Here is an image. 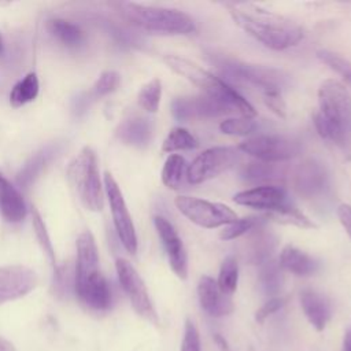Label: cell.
<instances>
[{"label": "cell", "mask_w": 351, "mask_h": 351, "mask_svg": "<svg viewBox=\"0 0 351 351\" xmlns=\"http://www.w3.org/2000/svg\"><path fill=\"white\" fill-rule=\"evenodd\" d=\"M74 292L80 302L93 311H106L111 306V289L100 270L74 276Z\"/></svg>", "instance_id": "cell-13"}, {"label": "cell", "mask_w": 351, "mask_h": 351, "mask_svg": "<svg viewBox=\"0 0 351 351\" xmlns=\"http://www.w3.org/2000/svg\"><path fill=\"white\" fill-rule=\"evenodd\" d=\"M300 306L308 322L318 332L324 330L332 315V307L328 298L314 289H303L300 292Z\"/></svg>", "instance_id": "cell-19"}, {"label": "cell", "mask_w": 351, "mask_h": 351, "mask_svg": "<svg viewBox=\"0 0 351 351\" xmlns=\"http://www.w3.org/2000/svg\"><path fill=\"white\" fill-rule=\"evenodd\" d=\"M38 78L36 73H29L18 81L10 93V103L12 107H21L33 101L38 95Z\"/></svg>", "instance_id": "cell-30"}, {"label": "cell", "mask_w": 351, "mask_h": 351, "mask_svg": "<svg viewBox=\"0 0 351 351\" xmlns=\"http://www.w3.org/2000/svg\"><path fill=\"white\" fill-rule=\"evenodd\" d=\"M317 56L322 63L329 66L333 71H336L337 74L344 77L351 84V62L346 60L344 58H341L337 53L330 52L328 49H318Z\"/></svg>", "instance_id": "cell-35"}, {"label": "cell", "mask_w": 351, "mask_h": 351, "mask_svg": "<svg viewBox=\"0 0 351 351\" xmlns=\"http://www.w3.org/2000/svg\"><path fill=\"white\" fill-rule=\"evenodd\" d=\"M173 117L180 122L217 118L230 112L222 103L206 96H180L171 101L170 106Z\"/></svg>", "instance_id": "cell-14"}, {"label": "cell", "mask_w": 351, "mask_h": 351, "mask_svg": "<svg viewBox=\"0 0 351 351\" xmlns=\"http://www.w3.org/2000/svg\"><path fill=\"white\" fill-rule=\"evenodd\" d=\"M197 298L200 307L211 317H223L233 311L230 296L221 292L217 281L210 276H202L197 282Z\"/></svg>", "instance_id": "cell-18"}, {"label": "cell", "mask_w": 351, "mask_h": 351, "mask_svg": "<svg viewBox=\"0 0 351 351\" xmlns=\"http://www.w3.org/2000/svg\"><path fill=\"white\" fill-rule=\"evenodd\" d=\"M213 63H215L221 73H223L229 78L261 89L263 95L269 92L281 93L284 86L288 84L287 74L269 66L245 63L243 60L226 56H215V59H213Z\"/></svg>", "instance_id": "cell-6"}, {"label": "cell", "mask_w": 351, "mask_h": 351, "mask_svg": "<svg viewBox=\"0 0 351 351\" xmlns=\"http://www.w3.org/2000/svg\"><path fill=\"white\" fill-rule=\"evenodd\" d=\"M278 266L296 276H311L318 270L319 263L304 251L288 244L280 252Z\"/></svg>", "instance_id": "cell-22"}, {"label": "cell", "mask_w": 351, "mask_h": 351, "mask_svg": "<svg viewBox=\"0 0 351 351\" xmlns=\"http://www.w3.org/2000/svg\"><path fill=\"white\" fill-rule=\"evenodd\" d=\"M267 218L278 222V223H284V225H292L300 229H313L317 228V225L299 208H296L292 204L285 203L284 206H281L280 208L267 213Z\"/></svg>", "instance_id": "cell-29"}, {"label": "cell", "mask_w": 351, "mask_h": 351, "mask_svg": "<svg viewBox=\"0 0 351 351\" xmlns=\"http://www.w3.org/2000/svg\"><path fill=\"white\" fill-rule=\"evenodd\" d=\"M241 151L234 147H211L199 154L188 166L186 180L191 184H202L228 171L241 160Z\"/></svg>", "instance_id": "cell-8"}, {"label": "cell", "mask_w": 351, "mask_h": 351, "mask_svg": "<svg viewBox=\"0 0 351 351\" xmlns=\"http://www.w3.org/2000/svg\"><path fill=\"white\" fill-rule=\"evenodd\" d=\"M241 177L244 178V181L256 186L276 185L277 182L284 180L285 171L276 163L254 160L243 167Z\"/></svg>", "instance_id": "cell-23"}, {"label": "cell", "mask_w": 351, "mask_h": 351, "mask_svg": "<svg viewBox=\"0 0 351 351\" xmlns=\"http://www.w3.org/2000/svg\"><path fill=\"white\" fill-rule=\"evenodd\" d=\"M115 11L133 26L162 34H191L196 30L193 19L176 8L143 5L136 3H112Z\"/></svg>", "instance_id": "cell-4"}, {"label": "cell", "mask_w": 351, "mask_h": 351, "mask_svg": "<svg viewBox=\"0 0 351 351\" xmlns=\"http://www.w3.org/2000/svg\"><path fill=\"white\" fill-rule=\"evenodd\" d=\"M67 174L82 204L92 211H100L104 206V193L93 149L82 148L70 163Z\"/></svg>", "instance_id": "cell-5"}, {"label": "cell", "mask_w": 351, "mask_h": 351, "mask_svg": "<svg viewBox=\"0 0 351 351\" xmlns=\"http://www.w3.org/2000/svg\"><path fill=\"white\" fill-rule=\"evenodd\" d=\"M152 122L143 117L128 118L117 129V137L122 143L137 148L147 147L152 138Z\"/></svg>", "instance_id": "cell-20"}, {"label": "cell", "mask_w": 351, "mask_h": 351, "mask_svg": "<svg viewBox=\"0 0 351 351\" xmlns=\"http://www.w3.org/2000/svg\"><path fill=\"white\" fill-rule=\"evenodd\" d=\"M160 96H162V82L160 80L154 78L140 89L137 95V101H138V106L145 111L156 112L159 108Z\"/></svg>", "instance_id": "cell-33"}, {"label": "cell", "mask_w": 351, "mask_h": 351, "mask_svg": "<svg viewBox=\"0 0 351 351\" xmlns=\"http://www.w3.org/2000/svg\"><path fill=\"white\" fill-rule=\"evenodd\" d=\"M233 200L240 206L270 213L287 203V195L285 191L278 185H263L237 192L233 196Z\"/></svg>", "instance_id": "cell-17"}, {"label": "cell", "mask_w": 351, "mask_h": 351, "mask_svg": "<svg viewBox=\"0 0 351 351\" xmlns=\"http://www.w3.org/2000/svg\"><path fill=\"white\" fill-rule=\"evenodd\" d=\"M115 267H117L119 284L123 292L128 295L134 311L144 319L158 325L159 322L158 314L154 308L147 287L143 278L140 277V274L137 273V270L133 267V265L129 261L123 258L117 259Z\"/></svg>", "instance_id": "cell-10"}, {"label": "cell", "mask_w": 351, "mask_h": 351, "mask_svg": "<svg viewBox=\"0 0 351 351\" xmlns=\"http://www.w3.org/2000/svg\"><path fill=\"white\" fill-rule=\"evenodd\" d=\"M276 247V237L265 232V229L256 230L247 243L245 259L252 265H262L270 259V255Z\"/></svg>", "instance_id": "cell-24"}, {"label": "cell", "mask_w": 351, "mask_h": 351, "mask_svg": "<svg viewBox=\"0 0 351 351\" xmlns=\"http://www.w3.org/2000/svg\"><path fill=\"white\" fill-rule=\"evenodd\" d=\"M1 44H3V41H1V36H0V51H1Z\"/></svg>", "instance_id": "cell-46"}, {"label": "cell", "mask_w": 351, "mask_h": 351, "mask_svg": "<svg viewBox=\"0 0 351 351\" xmlns=\"http://www.w3.org/2000/svg\"><path fill=\"white\" fill-rule=\"evenodd\" d=\"M154 223L171 270L178 278L185 280L188 276V256L181 237L165 217L156 215L154 218Z\"/></svg>", "instance_id": "cell-15"}, {"label": "cell", "mask_w": 351, "mask_h": 351, "mask_svg": "<svg viewBox=\"0 0 351 351\" xmlns=\"http://www.w3.org/2000/svg\"><path fill=\"white\" fill-rule=\"evenodd\" d=\"M337 217L343 228L346 229L347 234L351 237V204L341 203L337 207Z\"/></svg>", "instance_id": "cell-42"}, {"label": "cell", "mask_w": 351, "mask_h": 351, "mask_svg": "<svg viewBox=\"0 0 351 351\" xmlns=\"http://www.w3.org/2000/svg\"><path fill=\"white\" fill-rule=\"evenodd\" d=\"M199 145L197 138L185 128H173L162 143L163 152H176L195 149Z\"/></svg>", "instance_id": "cell-31"}, {"label": "cell", "mask_w": 351, "mask_h": 351, "mask_svg": "<svg viewBox=\"0 0 351 351\" xmlns=\"http://www.w3.org/2000/svg\"><path fill=\"white\" fill-rule=\"evenodd\" d=\"M33 228H34V232H36V236L38 239V241L41 243L44 251L48 254V256L51 258L52 262H55V252H53V248H52V244H51V240H49V236L47 233V229H45V225H44V221L41 219L38 211L36 208H33Z\"/></svg>", "instance_id": "cell-38"}, {"label": "cell", "mask_w": 351, "mask_h": 351, "mask_svg": "<svg viewBox=\"0 0 351 351\" xmlns=\"http://www.w3.org/2000/svg\"><path fill=\"white\" fill-rule=\"evenodd\" d=\"M293 189L304 199L324 195L329 186V174L325 165L317 159H306L292 173Z\"/></svg>", "instance_id": "cell-12"}, {"label": "cell", "mask_w": 351, "mask_h": 351, "mask_svg": "<svg viewBox=\"0 0 351 351\" xmlns=\"http://www.w3.org/2000/svg\"><path fill=\"white\" fill-rule=\"evenodd\" d=\"M214 339H215V341L219 344V347H221L223 351H228V346H226V341L222 339V336H219V335H215V336H214Z\"/></svg>", "instance_id": "cell-44"}, {"label": "cell", "mask_w": 351, "mask_h": 351, "mask_svg": "<svg viewBox=\"0 0 351 351\" xmlns=\"http://www.w3.org/2000/svg\"><path fill=\"white\" fill-rule=\"evenodd\" d=\"M284 304H285V299H284V298H278V296L270 298L266 303H263V304L258 308V311H256V314H255V319H256L258 322H263L269 315H271L273 313L278 311Z\"/></svg>", "instance_id": "cell-41"}, {"label": "cell", "mask_w": 351, "mask_h": 351, "mask_svg": "<svg viewBox=\"0 0 351 351\" xmlns=\"http://www.w3.org/2000/svg\"><path fill=\"white\" fill-rule=\"evenodd\" d=\"M0 351H15V347L8 340L0 337Z\"/></svg>", "instance_id": "cell-43"}, {"label": "cell", "mask_w": 351, "mask_h": 351, "mask_svg": "<svg viewBox=\"0 0 351 351\" xmlns=\"http://www.w3.org/2000/svg\"><path fill=\"white\" fill-rule=\"evenodd\" d=\"M237 148L256 160L276 163L298 156L302 151V144L299 140L287 136L259 134L244 140Z\"/></svg>", "instance_id": "cell-9"}, {"label": "cell", "mask_w": 351, "mask_h": 351, "mask_svg": "<svg viewBox=\"0 0 351 351\" xmlns=\"http://www.w3.org/2000/svg\"><path fill=\"white\" fill-rule=\"evenodd\" d=\"M186 162L185 159L178 155H170L162 169V182L170 189H180L186 178Z\"/></svg>", "instance_id": "cell-27"}, {"label": "cell", "mask_w": 351, "mask_h": 351, "mask_svg": "<svg viewBox=\"0 0 351 351\" xmlns=\"http://www.w3.org/2000/svg\"><path fill=\"white\" fill-rule=\"evenodd\" d=\"M0 214L8 222H19L26 215L21 192L0 173Z\"/></svg>", "instance_id": "cell-21"}, {"label": "cell", "mask_w": 351, "mask_h": 351, "mask_svg": "<svg viewBox=\"0 0 351 351\" xmlns=\"http://www.w3.org/2000/svg\"><path fill=\"white\" fill-rule=\"evenodd\" d=\"M237 280H239V265L236 258L229 255L221 263L219 274L217 280L218 288L221 289L222 293L230 296L237 288Z\"/></svg>", "instance_id": "cell-32"}, {"label": "cell", "mask_w": 351, "mask_h": 351, "mask_svg": "<svg viewBox=\"0 0 351 351\" xmlns=\"http://www.w3.org/2000/svg\"><path fill=\"white\" fill-rule=\"evenodd\" d=\"M53 154L52 147H47L43 151L37 152L34 156H32L25 166L22 167V170L18 173L16 176V184L21 188H27L34 180L36 177L41 173V170L45 167V165L48 163V160L51 159Z\"/></svg>", "instance_id": "cell-28"}, {"label": "cell", "mask_w": 351, "mask_h": 351, "mask_svg": "<svg viewBox=\"0 0 351 351\" xmlns=\"http://www.w3.org/2000/svg\"><path fill=\"white\" fill-rule=\"evenodd\" d=\"M119 82H121V77L117 71L110 70V71L101 73L93 85V96L101 97L114 92L119 86Z\"/></svg>", "instance_id": "cell-37"}, {"label": "cell", "mask_w": 351, "mask_h": 351, "mask_svg": "<svg viewBox=\"0 0 351 351\" xmlns=\"http://www.w3.org/2000/svg\"><path fill=\"white\" fill-rule=\"evenodd\" d=\"M37 274L30 267L11 265L0 267V303L18 299L37 285Z\"/></svg>", "instance_id": "cell-16"}, {"label": "cell", "mask_w": 351, "mask_h": 351, "mask_svg": "<svg viewBox=\"0 0 351 351\" xmlns=\"http://www.w3.org/2000/svg\"><path fill=\"white\" fill-rule=\"evenodd\" d=\"M234 23L265 47L282 51L303 38V29L293 21L255 4H226Z\"/></svg>", "instance_id": "cell-1"}, {"label": "cell", "mask_w": 351, "mask_h": 351, "mask_svg": "<svg viewBox=\"0 0 351 351\" xmlns=\"http://www.w3.org/2000/svg\"><path fill=\"white\" fill-rule=\"evenodd\" d=\"M258 282L261 291L271 298H276L282 287V270L277 262L269 259L261 265Z\"/></svg>", "instance_id": "cell-26"}, {"label": "cell", "mask_w": 351, "mask_h": 351, "mask_svg": "<svg viewBox=\"0 0 351 351\" xmlns=\"http://www.w3.org/2000/svg\"><path fill=\"white\" fill-rule=\"evenodd\" d=\"M163 60L174 73L200 88L206 96L222 103L230 111H237L241 117L247 118H254L256 115L254 106L233 86L197 63L177 55H166Z\"/></svg>", "instance_id": "cell-3"}, {"label": "cell", "mask_w": 351, "mask_h": 351, "mask_svg": "<svg viewBox=\"0 0 351 351\" xmlns=\"http://www.w3.org/2000/svg\"><path fill=\"white\" fill-rule=\"evenodd\" d=\"M49 33L64 47L77 48L84 43V32L73 22L64 19H51L48 22Z\"/></svg>", "instance_id": "cell-25"}, {"label": "cell", "mask_w": 351, "mask_h": 351, "mask_svg": "<svg viewBox=\"0 0 351 351\" xmlns=\"http://www.w3.org/2000/svg\"><path fill=\"white\" fill-rule=\"evenodd\" d=\"M263 101L265 104L269 107V110L271 112H274L277 117L280 118H285L287 115V107H285V101L281 97L280 92H269L263 95Z\"/></svg>", "instance_id": "cell-40"}, {"label": "cell", "mask_w": 351, "mask_h": 351, "mask_svg": "<svg viewBox=\"0 0 351 351\" xmlns=\"http://www.w3.org/2000/svg\"><path fill=\"white\" fill-rule=\"evenodd\" d=\"M174 204L191 222L206 229L225 226L237 219V214L229 206L222 203L180 195L176 197Z\"/></svg>", "instance_id": "cell-7"}, {"label": "cell", "mask_w": 351, "mask_h": 351, "mask_svg": "<svg viewBox=\"0 0 351 351\" xmlns=\"http://www.w3.org/2000/svg\"><path fill=\"white\" fill-rule=\"evenodd\" d=\"M314 125L318 134L351 158V93L337 80H325L318 88Z\"/></svg>", "instance_id": "cell-2"}, {"label": "cell", "mask_w": 351, "mask_h": 351, "mask_svg": "<svg viewBox=\"0 0 351 351\" xmlns=\"http://www.w3.org/2000/svg\"><path fill=\"white\" fill-rule=\"evenodd\" d=\"M104 188H106V193L108 197L117 234H118L122 245L125 247V250L130 254H136L137 236H136L134 225H133L132 217L129 214V210L126 207L122 192H121L117 181L108 171L104 174Z\"/></svg>", "instance_id": "cell-11"}, {"label": "cell", "mask_w": 351, "mask_h": 351, "mask_svg": "<svg viewBox=\"0 0 351 351\" xmlns=\"http://www.w3.org/2000/svg\"><path fill=\"white\" fill-rule=\"evenodd\" d=\"M256 129V122L254 118L239 117V118H226L219 123V130L223 134L229 136H248Z\"/></svg>", "instance_id": "cell-34"}, {"label": "cell", "mask_w": 351, "mask_h": 351, "mask_svg": "<svg viewBox=\"0 0 351 351\" xmlns=\"http://www.w3.org/2000/svg\"><path fill=\"white\" fill-rule=\"evenodd\" d=\"M181 351H202L200 350V337H199L197 328H196V325L191 319L185 321Z\"/></svg>", "instance_id": "cell-39"}, {"label": "cell", "mask_w": 351, "mask_h": 351, "mask_svg": "<svg viewBox=\"0 0 351 351\" xmlns=\"http://www.w3.org/2000/svg\"><path fill=\"white\" fill-rule=\"evenodd\" d=\"M344 351H351V329L344 339Z\"/></svg>", "instance_id": "cell-45"}, {"label": "cell", "mask_w": 351, "mask_h": 351, "mask_svg": "<svg viewBox=\"0 0 351 351\" xmlns=\"http://www.w3.org/2000/svg\"><path fill=\"white\" fill-rule=\"evenodd\" d=\"M255 225H256V219L252 217L237 218L236 221L223 226V229L219 232V239L225 240V241L234 240V239L248 233L250 230H252V228Z\"/></svg>", "instance_id": "cell-36"}]
</instances>
